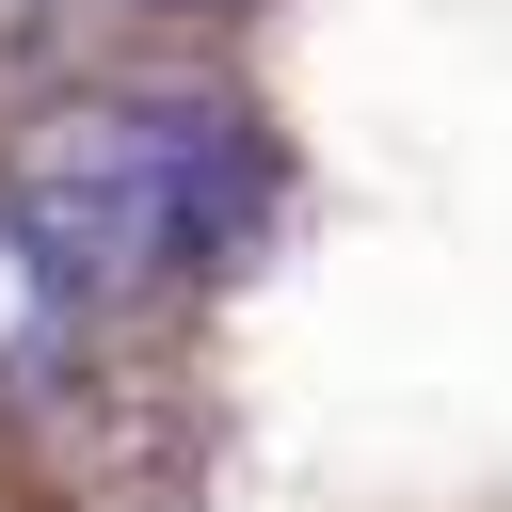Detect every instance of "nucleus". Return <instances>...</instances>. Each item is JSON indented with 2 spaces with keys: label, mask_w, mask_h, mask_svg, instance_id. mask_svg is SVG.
I'll return each mask as SVG.
<instances>
[{
  "label": "nucleus",
  "mask_w": 512,
  "mask_h": 512,
  "mask_svg": "<svg viewBox=\"0 0 512 512\" xmlns=\"http://www.w3.org/2000/svg\"><path fill=\"white\" fill-rule=\"evenodd\" d=\"M16 240L80 288V304H128V288H176V272H224L272 208V160L224 96H64L32 144H16Z\"/></svg>",
  "instance_id": "1"
},
{
  "label": "nucleus",
  "mask_w": 512,
  "mask_h": 512,
  "mask_svg": "<svg viewBox=\"0 0 512 512\" xmlns=\"http://www.w3.org/2000/svg\"><path fill=\"white\" fill-rule=\"evenodd\" d=\"M64 352H80V288H64V272L16 240V208H0V400H16V384H48Z\"/></svg>",
  "instance_id": "2"
},
{
  "label": "nucleus",
  "mask_w": 512,
  "mask_h": 512,
  "mask_svg": "<svg viewBox=\"0 0 512 512\" xmlns=\"http://www.w3.org/2000/svg\"><path fill=\"white\" fill-rule=\"evenodd\" d=\"M176 16H240V0H176Z\"/></svg>",
  "instance_id": "3"
}]
</instances>
